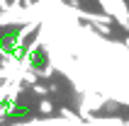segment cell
Segmentation results:
<instances>
[{
  "label": "cell",
  "mask_w": 129,
  "mask_h": 126,
  "mask_svg": "<svg viewBox=\"0 0 129 126\" xmlns=\"http://www.w3.org/2000/svg\"><path fill=\"white\" fill-rule=\"evenodd\" d=\"M29 61H34V68H44V63H46V56H44V51H34Z\"/></svg>",
  "instance_id": "obj_1"
}]
</instances>
